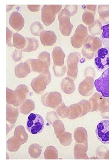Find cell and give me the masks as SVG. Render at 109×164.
Masks as SVG:
<instances>
[{"mask_svg": "<svg viewBox=\"0 0 109 164\" xmlns=\"http://www.w3.org/2000/svg\"><path fill=\"white\" fill-rule=\"evenodd\" d=\"M25 62L28 63L31 71L36 72L40 74H50L49 65L44 61L38 59H28Z\"/></svg>", "mask_w": 109, "mask_h": 164, "instance_id": "9c48e42d", "label": "cell"}, {"mask_svg": "<svg viewBox=\"0 0 109 164\" xmlns=\"http://www.w3.org/2000/svg\"><path fill=\"white\" fill-rule=\"evenodd\" d=\"M6 100L7 103L9 104L17 107L18 99L16 92L7 87L6 90Z\"/></svg>", "mask_w": 109, "mask_h": 164, "instance_id": "d4e9b609", "label": "cell"}, {"mask_svg": "<svg viewBox=\"0 0 109 164\" xmlns=\"http://www.w3.org/2000/svg\"><path fill=\"white\" fill-rule=\"evenodd\" d=\"M26 40L25 47L21 50L23 52H31L36 50L39 46L38 40L34 38L25 37Z\"/></svg>", "mask_w": 109, "mask_h": 164, "instance_id": "cb8c5ba5", "label": "cell"}, {"mask_svg": "<svg viewBox=\"0 0 109 164\" xmlns=\"http://www.w3.org/2000/svg\"><path fill=\"white\" fill-rule=\"evenodd\" d=\"M102 31L100 36L103 45L109 48V22L100 27Z\"/></svg>", "mask_w": 109, "mask_h": 164, "instance_id": "603a6c76", "label": "cell"}, {"mask_svg": "<svg viewBox=\"0 0 109 164\" xmlns=\"http://www.w3.org/2000/svg\"><path fill=\"white\" fill-rule=\"evenodd\" d=\"M44 125V120L40 115L32 113L29 115L26 128L30 133L33 135L40 133L43 129Z\"/></svg>", "mask_w": 109, "mask_h": 164, "instance_id": "277c9868", "label": "cell"}, {"mask_svg": "<svg viewBox=\"0 0 109 164\" xmlns=\"http://www.w3.org/2000/svg\"><path fill=\"white\" fill-rule=\"evenodd\" d=\"M27 6L28 9L31 12H36L40 10L41 5H27Z\"/></svg>", "mask_w": 109, "mask_h": 164, "instance_id": "e575fe53", "label": "cell"}, {"mask_svg": "<svg viewBox=\"0 0 109 164\" xmlns=\"http://www.w3.org/2000/svg\"><path fill=\"white\" fill-rule=\"evenodd\" d=\"M18 97V101L17 106L21 104L25 100L29 92L27 86L25 84H21L18 85L15 88Z\"/></svg>", "mask_w": 109, "mask_h": 164, "instance_id": "ffe728a7", "label": "cell"}, {"mask_svg": "<svg viewBox=\"0 0 109 164\" xmlns=\"http://www.w3.org/2000/svg\"><path fill=\"white\" fill-rule=\"evenodd\" d=\"M53 147L49 146L47 147L44 153V157L45 159H54L53 152Z\"/></svg>", "mask_w": 109, "mask_h": 164, "instance_id": "4dcf8cb0", "label": "cell"}, {"mask_svg": "<svg viewBox=\"0 0 109 164\" xmlns=\"http://www.w3.org/2000/svg\"><path fill=\"white\" fill-rule=\"evenodd\" d=\"M35 108L34 102L31 99H26L20 106V112L24 114H26L34 110Z\"/></svg>", "mask_w": 109, "mask_h": 164, "instance_id": "484cf974", "label": "cell"}, {"mask_svg": "<svg viewBox=\"0 0 109 164\" xmlns=\"http://www.w3.org/2000/svg\"><path fill=\"white\" fill-rule=\"evenodd\" d=\"M61 94L57 92H47L41 97L43 104L47 107L56 108L61 102Z\"/></svg>", "mask_w": 109, "mask_h": 164, "instance_id": "30bf717a", "label": "cell"}, {"mask_svg": "<svg viewBox=\"0 0 109 164\" xmlns=\"http://www.w3.org/2000/svg\"><path fill=\"white\" fill-rule=\"evenodd\" d=\"M6 43L7 45L9 46H13V41H12V37L13 34V32L6 27Z\"/></svg>", "mask_w": 109, "mask_h": 164, "instance_id": "d6a6232c", "label": "cell"}, {"mask_svg": "<svg viewBox=\"0 0 109 164\" xmlns=\"http://www.w3.org/2000/svg\"><path fill=\"white\" fill-rule=\"evenodd\" d=\"M51 79V74H40L33 79L31 86L33 91L37 94L42 93Z\"/></svg>", "mask_w": 109, "mask_h": 164, "instance_id": "52a82bcc", "label": "cell"}, {"mask_svg": "<svg viewBox=\"0 0 109 164\" xmlns=\"http://www.w3.org/2000/svg\"><path fill=\"white\" fill-rule=\"evenodd\" d=\"M84 6L82 20L86 24L91 25L94 21L96 5H84Z\"/></svg>", "mask_w": 109, "mask_h": 164, "instance_id": "9a60e30c", "label": "cell"}, {"mask_svg": "<svg viewBox=\"0 0 109 164\" xmlns=\"http://www.w3.org/2000/svg\"><path fill=\"white\" fill-rule=\"evenodd\" d=\"M61 85L62 90L67 94L72 93L75 89L74 83L72 79L68 77L63 79Z\"/></svg>", "mask_w": 109, "mask_h": 164, "instance_id": "7402d4cb", "label": "cell"}, {"mask_svg": "<svg viewBox=\"0 0 109 164\" xmlns=\"http://www.w3.org/2000/svg\"><path fill=\"white\" fill-rule=\"evenodd\" d=\"M14 71L17 77L22 78L27 76L30 73L31 70L29 64L25 62L17 65L15 67Z\"/></svg>", "mask_w": 109, "mask_h": 164, "instance_id": "e0dca14e", "label": "cell"}, {"mask_svg": "<svg viewBox=\"0 0 109 164\" xmlns=\"http://www.w3.org/2000/svg\"><path fill=\"white\" fill-rule=\"evenodd\" d=\"M61 5H45L41 9V20L46 26L51 25L55 19L56 15L61 10Z\"/></svg>", "mask_w": 109, "mask_h": 164, "instance_id": "3957f363", "label": "cell"}, {"mask_svg": "<svg viewBox=\"0 0 109 164\" xmlns=\"http://www.w3.org/2000/svg\"><path fill=\"white\" fill-rule=\"evenodd\" d=\"M52 56L54 63L53 69L55 75L57 76L63 75L66 72V67L64 65L65 54L61 48L59 46L54 47Z\"/></svg>", "mask_w": 109, "mask_h": 164, "instance_id": "6da1fadb", "label": "cell"}, {"mask_svg": "<svg viewBox=\"0 0 109 164\" xmlns=\"http://www.w3.org/2000/svg\"><path fill=\"white\" fill-rule=\"evenodd\" d=\"M9 23L13 29L19 32L24 26L25 20L20 13L15 11L12 12L10 16Z\"/></svg>", "mask_w": 109, "mask_h": 164, "instance_id": "5bb4252c", "label": "cell"}, {"mask_svg": "<svg viewBox=\"0 0 109 164\" xmlns=\"http://www.w3.org/2000/svg\"><path fill=\"white\" fill-rule=\"evenodd\" d=\"M94 84L97 91L103 97L109 98V67L94 81Z\"/></svg>", "mask_w": 109, "mask_h": 164, "instance_id": "8992f818", "label": "cell"}, {"mask_svg": "<svg viewBox=\"0 0 109 164\" xmlns=\"http://www.w3.org/2000/svg\"><path fill=\"white\" fill-rule=\"evenodd\" d=\"M71 16L70 11L65 8L61 11L58 15L60 31L66 36H68L70 34L73 27V25L70 21V17Z\"/></svg>", "mask_w": 109, "mask_h": 164, "instance_id": "5b68a950", "label": "cell"}, {"mask_svg": "<svg viewBox=\"0 0 109 164\" xmlns=\"http://www.w3.org/2000/svg\"><path fill=\"white\" fill-rule=\"evenodd\" d=\"M14 136L21 145L25 143L28 139V135L24 127L22 125H18L14 132Z\"/></svg>", "mask_w": 109, "mask_h": 164, "instance_id": "d6986e66", "label": "cell"}, {"mask_svg": "<svg viewBox=\"0 0 109 164\" xmlns=\"http://www.w3.org/2000/svg\"><path fill=\"white\" fill-rule=\"evenodd\" d=\"M94 65L99 71L109 67V48L105 46L99 48L95 52L94 59Z\"/></svg>", "mask_w": 109, "mask_h": 164, "instance_id": "7a4b0ae2", "label": "cell"}, {"mask_svg": "<svg viewBox=\"0 0 109 164\" xmlns=\"http://www.w3.org/2000/svg\"><path fill=\"white\" fill-rule=\"evenodd\" d=\"M21 50L15 49L13 51L11 55V56L13 61L15 62L21 61V58L22 57V53Z\"/></svg>", "mask_w": 109, "mask_h": 164, "instance_id": "f546056e", "label": "cell"}, {"mask_svg": "<svg viewBox=\"0 0 109 164\" xmlns=\"http://www.w3.org/2000/svg\"><path fill=\"white\" fill-rule=\"evenodd\" d=\"M13 46L17 49H23L26 46V39L20 33H14L13 36Z\"/></svg>", "mask_w": 109, "mask_h": 164, "instance_id": "44dd1931", "label": "cell"}, {"mask_svg": "<svg viewBox=\"0 0 109 164\" xmlns=\"http://www.w3.org/2000/svg\"><path fill=\"white\" fill-rule=\"evenodd\" d=\"M16 5H6V12H8L10 11L12 8Z\"/></svg>", "mask_w": 109, "mask_h": 164, "instance_id": "d590c367", "label": "cell"}, {"mask_svg": "<svg viewBox=\"0 0 109 164\" xmlns=\"http://www.w3.org/2000/svg\"><path fill=\"white\" fill-rule=\"evenodd\" d=\"M38 58L46 62L49 65L50 64V53L46 51L41 52L38 55Z\"/></svg>", "mask_w": 109, "mask_h": 164, "instance_id": "1f68e13d", "label": "cell"}, {"mask_svg": "<svg viewBox=\"0 0 109 164\" xmlns=\"http://www.w3.org/2000/svg\"><path fill=\"white\" fill-rule=\"evenodd\" d=\"M96 135L99 140L104 144H109V120L101 121L97 125Z\"/></svg>", "mask_w": 109, "mask_h": 164, "instance_id": "8fae6325", "label": "cell"}, {"mask_svg": "<svg viewBox=\"0 0 109 164\" xmlns=\"http://www.w3.org/2000/svg\"><path fill=\"white\" fill-rule=\"evenodd\" d=\"M97 39V37L90 35L85 40L82 49V53L83 56L86 58H91L93 56L94 52L97 51L96 46L95 45Z\"/></svg>", "mask_w": 109, "mask_h": 164, "instance_id": "7c38bea8", "label": "cell"}, {"mask_svg": "<svg viewBox=\"0 0 109 164\" xmlns=\"http://www.w3.org/2000/svg\"><path fill=\"white\" fill-rule=\"evenodd\" d=\"M65 8L67 9L71 13V16L76 13L77 10L78 6L77 5H66Z\"/></svg>", "mask_w": 109, "mask_h": 164, "instance_id": "836d02e7", "label": "cell"}, {"mask_svg": "<svg viewBox=\"0 0 109 164\" xmlns=\"http://www.w3.org/2000/svg\"><path fill=\"white\" fill-rule=\"evenodd\" d=\"M6 120L11 124H15L18 115V108L8 104H6Z\"/></svg>", "mask_w": 109, "mask_h": 164, "instance_id": "ac0fdd59", "label": "cell"}, {"mask_svg": "<svg viewBox=\"0 0 109 164\" xmlns=\"http://www.w3.org/2000/svg\"><path fill=\"white\" fill-rule=\"evenodd\" d=\"M30 30L31 33L35 36H40L44 31V27L41 23L38 21L32 22L30 26Z\"/></svg>", "mask_w": 109, "mask_h": 164, "instance_id": "f1b7e54d", "label": "cell"}, {"mask_svg": "<svg viewBox=\"0 0 109 164\" xmlns=\"http://www.w3.org/2000/svg\"><path fill=\"white\" fill-rule=\"evenodd\" d=\"M40 36L41 42L44 46H52L56 42V35L52 31L44 30L41 33Z\"/></svg>", "mask_w": 109, "mask_h": 164, "instance_id": "2e32d148", "label": "cell"}, {"mask_svg": "<svg viewBox=\"0 0 109 164\" xmlns=\"http://www.w3.org/2000/svg\"><path fill=\"white\" fill-rule=\"evenodd\" d=\"M21 144L14 136L10 138L7 142V148L10 152H14L18 151Z\"/></svg>", "mask_w": 109, "mask_h": 164, "instance_id": "83f0119b", "label": "cell"}, {"mask_svg": "<svg viewBox=\"0 0 109 164\" xmlns=\"http://www.w3.org/2000/svg\"><path fill=\"white\" fill-rule=\"evenodd\" d=\"M88 36L87 27L83 25H80L77 27L74 35L71 37V44L74 48L81 47L84 44Z\"/></svg>", "mask_w": 109, "mask_h": 164, "instance_id": "ba28073f", "label": "cell"}, {"mask_svg": "<svg viewBox=\"0 0 109 164\" xmlns=\"http://www.w3.org/2000/svg\"><path fill=\"white\" fill-rule=\"evenodd\" d=\"M78 53H71L67 60V76L74 79L76 77L78 71L77 63L79 58V55L77 56L78 54Z\"/></svg>", "mask_w": 109, "mask_h": 164, "instance_id": "4fadbf2b", "label": "cell"}, {"mask_svg": "<svg viewBox=\"0 0 109 164\" xmlns=\"http://www.w3.org/2000/svg\"><path fill=\"white\" fill-rule=\"evenodd\" d=\"M42 147L36 143L31 144L28 149L29 154L33 158L39 157L41 155Z\"/></svg>", "mask_w": 109, "mask_h": 164, "instance_id": "4316f807", "label": "cell"}]
</instances>
